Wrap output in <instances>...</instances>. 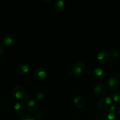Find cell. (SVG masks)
<instances>
[{
  "instance_id": "5",
  "label": "cell",
  "mask_w": 120,
  "mask_h": 120,
  "mask_svg": "<svg viewBox=\"0 0 120 120\" xmlns=\"http://www.w3.org/2000/svg\"><path fill=\"white\" fill-rule=\"evenodd\" d=\"M111 53L107 50H101L97 55V60L101 63H107L111 58Z\"/></svg>"
},
{
  "instance_id": "3",
  "label": "cell",
  "mask_w": 120,
  "mask_h": 120,
  "mask_svg": "<svg viewBox=\"0 0 120 120\" xmlns=\"http://www.w3.org/2000/svg\"><path fill=\"white\" fill-rule=\"evenodd\" d=\"M39 107L38 101L35 98H29L26 103L27 110L30 113H35Z\"/></svg>"
},
{
  "instance_id": "9",
  "label": "cell",
  "mask_w": 120,
  "mask_h": 120,
  "mask_svg": "<svg viewBox=\"0 0 120 120\" xmlns=\"http://www.w3.org/2000/svg\"><path fill=\"white\" fill-rule=\"evenodd\" d=\"M92 72V75L96 79L101 80L104 79L105 77V73L104 70L103 69L100 68H96L92 70L91 71Z\"/></svg>"
},
{
  "instance_id": "21",
  "label": "cell",
  "mask_w": 120,
  "mask_h": 120,
  "mask_svg": "<svg viewBox=\"0 0 120 120\" xmlns=\"http://www.w3.org/2000/svg\"><path fill=\"white\" fill-rule=\"evenodd\" d=\"M42 115L41 112H36L35 114V116H34V119L36 120H39L42 118Z\"/></svg>"
},
{
  "instance_id": "16",
  "label": "cell",
  "mask_w": 120,
  "mask_h": 120,
  "mask_svg": "<svg viewBox=\"0 0 120 120\" xmlns=\"http://www.w3.org/2000/svg\"><path fill=\"white\" fill-rule=\"evenodd\" d=\"M118 110H119V106L118 104H112L109 109H107V112H111V113H114L116 114V112H118Z\"/></svg>"
},
{
  "instance_id": "7",
  "label": "cell",
  "mask_w": 120,
  "mask_h": 120,
  "mask_svg": "<svg viewBox=\"0 0 120 120\" xmlns=\"http://www.w3.org/2000/svg\"><path fill=\"white\" fill-rule=\"evenodd\" d=\"M2 42L4 43L5 45L7 46H12L15 45V42H16V38L13 35L8 34L3 38Z\"/></svg>"
},
{
  "instance_id": "12",
  "label": "cell",
  "mask_w": 120,
  "mask_h": 120,
  "mask_svg": "<svg viewBox=\"0 0 120 120\" xmlns=\"http://www.w3.org/2000/svg\"><path fill=\"white\" fill-rule=\"evenodd\" d=\"M14 109L16 114L18 115H22L25 112L26 107L23 103L21 101H18L14 104Z\"/></svg>"
},
{
  "instance_id": "10",
  "label": "cell",
  "mask_w": 120,
  "mask_h": 120,
  "mask_svg": "<svg viewBox=\"0 0 120 120\" xmlns=\"http://www.w3.org/2000/svg\"><path fill=\"white\" fill-rule=\"evenodd\" d=\"M120 85V80L117 77H111L107 82V86L109 89L115 90Z\"/></svg>"
},
{
  "instance_id": "6",
  "label": "cell",
  "mask_w": 120,
  "mask_h": 120,
  "mask_svg": "<svg viewBox=\"0 0 120 120\" xmlns=\"http://www.w3.org/2000/svg\"><path fill=\"white\" fill-rule=\"evenodd\" d=\"M34 76H35V78L38 80H43L47 77L46 70L43 68H38L34 72Z\"/></svg>"
},
{
  "instance_id": "18",
  "label": "cell",
  "mask_w": 120,
  "mask_h": 120,
  "mask_svg": "<svg viewBox=\"0 0 120 120\" xmlns=\"http://www.w3.org/2000/svg\"><path fill=\"white\" fill-rule=\"evenodd\" d=\"M111 56L114 58H117L120 56V50L117 48H114L111 51Z\"/></svg>"
},
{
  "instance_id": "20",
  "label": "cell",
  "mask_w": 120,
  "mask_h": 120,
  "mask_svg": "<svg viewBox=\"0 0 120 120\" xmlns=\"http://www.w3.org/2000/svg\"><path fill=\"white\" fill-rule=\"evenodd\" d=\"M20 120H35L34 117H32L31 116H29V115H26V116H23V117H21Z\"/></svg>"
},
{
  "instance_id": "2",
  "label": "cell",
  "mask_w": 120,
  "mask_h": 120,
  "mask_svg": "<svg viewBox=\"0 0 120 120\" xmlns=\"http://www.w3.org/2000/svg\"><path fill=\"white\" fill-rule=\"evenodd\" d=\"M12 95L18 100H24L25 98V92L23 87L20 86H15L12 89Z\"/></svg>"
},
{
  "instance_id": "1",
  "label": "cell",
  "mask_w": 120,
  "mask_h": 120,
  "mask_svg": "<svg viewBox=\"0 0 120 120\" xmlns=\"http://www.w3.org/2000/svg\"><path fill=\"white\" fill-rule=\"evenodd\" d=\"M112 101V100L111 96L105 95L98 100L97 103V106L100 110H106L111 105Z\"/></svg>"
},
{
  "instance_id": "22",
  "label": "cell",
  "mask_w": 120,
  "mask_h": 120,
  "mask_svg": "<svg viewBox=\"0 0 120 120\" xmlns=\"http://www.w3.org/2000/svg\"><path fill=\"white\" fill-rule=\"evenodd\" d=\"M4 47L3 45L0 42V55L4 52Z\"/></svg>"
},
{
  "instance_id": "15",
  "label": "cell",
  "mask_w": 120,
  "mask_h": 120,
  "mask_svg": "<svg viewBox=\"0 0 120 120\" xmlns=\"http://www.w3.org/2000/svg\"><path fill=\"white\" fill-rule=\"evenodd\" d=\"M102 120H118V117L116 114L107 112L104 115Z\"/></svg>"
},
{
  "instance_id": "13",
  "label": "cell",
  "mask_w": 120,
  "mask_h": 120,
  "mask_svg": "<svg viewBox=\"0 0 120 120\" xmlns=\"http://www.w3.org/2000/svg\"><path fill=\"white\" fill-rule=\"evenodd\" d=\"M74 103L77 108L81 109L84 106V100L83 97H81L80 96H77L74 98Z\"/></svg>"
},
{
  "instance_id": "17",
  "label": "cell",
  "mask_w": 120,
  "mask_h": 120,
  "mask_svg": "<svg viewBox=\"0 0 120 120\" xmlns=\"http://www.w3.org/2000/svg\"><path fill=\"white\" fill-rule=\"evenodd\" d=\"M111 98L116 103H120V91H116V92L112 93L110 95Z\"/></svg>"
},
{
  "instance_id": "4",
  "label": "cell",
  "mask_w": 120,
  "mask_h": 120,
  "mask_svg": "<svg viewBox=\"0 0 120 120\" xmlns=\"http://www.w3.org/2000/svg\"><path fill=\"white\" fill-rule=\"evenodd\" d=\"M85 69V65L82 62H77L73 64L71 69L73 73L76 76H80L82 75Z\"/></svg>"
},
{
  "instance_id": "23",
  "label": "cell",
  "mask_w": 120,
  "mask_h": 120,
  "mask_svg": "<svg viewBox=\"0 0 120 120\" xmlns=\"http://www.w3.org/2000/svg\"><path fill=\"white\" fill-rule=\"evenodd\" d=\"M117 115L119 117H120V107L119 108V110H118V112H117Z\"/></svg>"
},
{
  "instance_id": "8",
  "label": "cell",
  "mask_w": 120,
  "mask_h": 120,
  "mask_svg": "<svg viewBox=\"0 0 120 120\" xmlns=\"http://www.w3.org/2000/svg\"><path fill=\"white\" fill-rule=\"evenodd\" d=\"M107 90V89L106 86L104 85V84H98L94 88L93 93L96 96H100L105 94Z\"/></svg>"
},
{
  "instance_id": "11",
  "label": "cell",
  "mask_w": 120,
  "mask_h": 120,
  "mask_svg": "<svg viewBox=\"0 0 120 120\" xmlns=\"http://www.w3.org/2000/svg\"><path fill=\"white\" fill-rule=\"evenodd\" d=\"M30 66L29 63H26V62H23L20 64L18 67V72L20 74V75H26L29 71H30Z\"/></svg>"
},
{
  "instance_id": "19",
  "label": "cell",
  "mask_w": 120,
  "mask_h": 120,
  "mask_svg": "<svg viewBox=\"0 0 120 120\" xmlns=\"http://www.w3.org/2000/svg\"><path fill=\"white\" fill-rule=\"evenodd\" d=\"M44 97V93L41 90H38L35 93V98H36L37 100H42V98H43Z\"/></svg>"
},
{
  "instance_id": "14",
  "label": "cell",
  "mask_w": 120,
  "mask_h": 120,
  "mask_svg": "<svg viewBox=\"0 0 120 120\" xmlns=\"http://www.w3.org/2000/svg\"><path fill=\"white\" fill-rule=\"evenodd\" d=\"M53 7L56 11H61L64 7V2L63 0H56L54 2Z\"/></svg>"
}]
</instances>
